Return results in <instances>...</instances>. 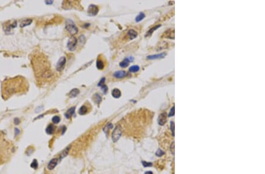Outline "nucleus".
Segmentation results:
<instances>
[{
	"label": "nucleus",
	"mask_w": 265,
	"mask_h": 174,
	"mask_svg": "<svg viewBox=\"0 0 265 174\" xmlns=\"http://www.w3.org/2000/svg\"><path fill=\"white\" fill-rule=\"evenodd\" d=\"M27 89V84L24 77L17 76L6 80L2 83V97L4 99H7L12 95L23 93Z\"/></svg>",
	"instance_id": "obj_1"
},
{
	"label": "nucleus",
	"mask_w": 265,
	"mask_h": 174,
	"mask_svg": "<svg viewBox=\"0 0 265 174\" xmlns=\"http://www.w3.org/2000/svg\"><path fill=\"white\" fill-rule=\"evenodd\" d=\"M66 29L68 32L71 35H74L78 32L77 27H76L75 24L72 20L68 19L66 23Z\"/></svg>",
	"instance_id": "obj_2"
},
{
	"label": "nucleus",
	"mask_w": 265,
	"mask_h": 174,
	"mask_svg": "<svg viewBox=\"0 0 265 174\" xmlns=\"http://www.w3.org/2000/svg\"><path fill=\"white\" fill-rule=\"evenodd\" d=\"M122 134V128L120 125H117L112 133V140L114 142H117Z\"/></svg>",
	"instance_id": "obj_3"
},
{
	"label": "nucleus",
	"mask_w": 265,
	"mask_h": 174,
	"mask_svg": "<svg viewBox=\"0 0 265 174\" xmlns=\"http://www.w3.org/2000/svg\"><path fill=\"white\" fill-rule=\"evenodd\" d=\"M77 40L75 37H71L69 39L67 42V47L69 51H74L77 45Z\"/></svg>",
	"instance_id": "obj_4"
},
{
	"label": "nucleus",
	"mask_w": 265,
	"mask_h": 174,
	"mask_svg": "<svg viewBox=\"0 0 265 174\" xmlns=\"http://www.w3.org/2000/svg\"><path fill=\"white\" fill-rule=\"evenodd\" d=\"M66 63V57L63 56L60 57V59L58 60L57 65H56V70L58 72L62 71L64 68L65 65Z\"/></svg>",
	"instance_id": "obj_5"
},
{
	"label": "nucleus",
	"mask_w": 265,
	"mask_h": 174,
	"mask_svg": "<svg viewBox=\"0 0 265 174\" xmlns=\"http://www.w3.org/2000/svg\"><path fill=\"white\" fill-rule=\"evenodd\" d=\"M98 8L97 6L95 5H90L88 7L87 12L88 14L90 16H95L98 14Z\"/></svg>",
	"instance_id": "obj_6"
},
{
	"label": "nucleus",
	"mask_w": 265,
	"mask_h": 174,
	"mask_svg": "<svg viewBox=\"0 0 265 174\" xmlns=\"http://www.w3.org/2000/svg\"><path fill=\"white\" fill-rule=\"evenodd\" d=\"M167 114L166 113H163L159 116V119H158V123L160 126H163L165 124V123L167 121Z\"/></svg>",
	"instance_id": "obj_7"
},
{
	"label": "nucleus",
	"mask_w": 265,
	"mask_h": 174,
	"mask_svg": "<svg viewBox=\"0 0 265 174\" xmlns=\"http://www.w3.org/2000/svg\"><path fill=\"white\" fill-rule=\"evenodd\" d=\"M127 75V73L124 70H120V71H116L113 73V76L114 77L117 79H122L125 77Z\"/></svg>",
	"instance_id": "obj_8"
},
{
	"label": "nucleus",
	"mask_w": 265,
	"mask_h": 174,
	"mask_svg": "<svg viewBox=\"0 0 265 174\" xmlns=\"http://www.w3.org/2000/svg\"><path fill=\"white\" fill-rule=\"evenodd\" d=\"M58 163V159L57 158H53L49 162L47 165V168L49 170H53L57 166Z\"/></svg>",
	"instance_id": "obj_9"
},
{
	"label": "nucleus",
	"mask_w": 265,
	"mask_h": 174,
	"mask_svg": "<svg viewBox=\"0 0 265 174\" xmlns=\"http://www.w3.org/2000/svg\"><path fill=\"white\" fill-rule=\"evenodd\" d=\"M166 55V53H161L160 54H157V55H150L148 56L147 57V58L148 59H160V58H163L165 57V56Z\"/></svg>",
	"instance_id": "obj_10"
},
{
	"label": "nucleus",
	"mask_w": 265,
	"mask_h": 174,
	"mask_svg": "<svg viewBox=\"0 0 265 174\" xmlns=\"http://www.w3.org/2000/svg\"><path fill=\"white\" fill-rule=\"evenodd\" d=\"M16 27H17V22H16V21H12V23L10 22V24H8L6 28L4 29V31H5L7 33H8L10 31V30L15 28Z\"/></svg>",
	"instance_id": "obj_11"
},
{
	"label": "nucleus",
	"mask_w": 265,
	"mask_h": 174,
	"mask_svg": "<svg viewBox=\"0 0 265 174\" xmlns=\"http://www.w3.org/2000/svg\"><path fill=\"white\" fill-rule=\"evenodd\" d=\"M75 109H76V107H73L69 109V110L66 112V113H65V117L68 119H70V118L73 116V115L74 114Z\"/></svg>",
	"instance_id": "obj_12"
},
{
	"label": "nucleus",
	"mask_w": 265,
	"mask_h": 174,
	"mask_svg": "<svg viewBox=\"0 0 265 174\" xmlns=\"http://www.w3.org/2000/svg\"><path fill=\"white\" fill-rule=\"evenodd\" d=\"M111 94L113 97L115 99H118L121 97V93L120 90L118 89H114L111 92Z\"/></svg>",
	"instance_id": "obj_13"
},
{
	"label": "nucleus",
	"mask_w": 265,
	"mask_h": 174,
	"mask_svg": "<svg viewBox=\"0 0 265 174\" xmlns=\"http://www.w3.org/2000/svg\"><path fill=\"white\" fill-rule=\"evenodd\" d=\"M80 93V90L78 89H73V90H71L69 93V96L71 98L76 97Z\"/></svg>",
	"instance_id": "obj_14"
},
{
	"label": "nucleus",
	"mask_w": 265,
	"mask_h": 174,
	"mask_svg": "<svg viewBox=\"0 0 265 174\" xmlns=\"http://www.w3.org/2000/svg\"><path fill=\"white\" fill-rule=\"evenodd\" d=\"M127 34H128L130 39H133L136 38L137 37V32L134 29L129 30Z\"/></svg>",
	"instance_id": "obj_15"
},
{
	"label": "nucleus",
	"mask_w": 265,
	"mask_h": 174,
	"mask_svg": "<svg viewBox=\"0 0 265 174\" xmlns=\"http://www.w3.org/2000/svg\"><path fill=\"white\" fill-rule=\"evenodd\" d=\"M33 21L31 19H24L23 21H21V22L20 23V27L23 28V27H25L26 26L30 25L31 24Z\"/></svg>",
	"instance_id": "obj_16"
},
{
	"label": "nucleus",
	"mask_w": 265,
	"mask_h": 174,
	"mask_svg": "<svg viewBox=\"0 0 265 174\" xmlns=\"http://www.w3.org/2000/svg\"><path fill=\"white\" fill-rule=\"evenodd\" d=\"M93 100H94V101L96 103V104H99L100 103H101V100H102V97H101V96H100V95L97 94V93H96V94H95L94 95Z\"/></svg>",
	"instance_id": "obj_17"
},
{
	"label": "nucleus",
	"mask_w": 265,
	"mask_h": 174,
	"mask_svg": "<svg viewBox=\"0 0 265 174\" xmlns=\"http://www.w3.org/2000/svg\"><path fill=\"white\" fill-rule=\"evenodd\" d=\"M129 63H130L129 59L127 58H126V59H124L122 62H121L120 63L119 65L120 67H123V68H125V67H127L128 65H129Z\"/></svg>",
	"instance_id": "obj_18"
},
{
	"label": "nucleus",
	"mask_w": 265,
	"mask_h": 174,
	"mask_svg": "<svg viewBox=\"0 0 265 174\" xmlns=\"http://www.w3.org/2000/svg\"><path fill=\"white\" fill-rule=\"evenodd\" d=\"M96 66H97V67L98 69H99V70L103 69V68L104 67V64L103 61V60L101 59H98L97 60V62H96Z\"/></svg>",
	"instance_id": "obj_19"
},
{
	"label": "nucleus",
	"mask_w": 265,
	"mask_h": 174,
	"mask_svg": "<svg viewBox=\"0 0 265 174\" xmlns=\"http://www.w3.org/2000/svg\"><path fill=\"white\" fill-rule=\"evenodd\" d=\"M46 133H47L48 134H52L54 133V126L52 124L48 125L47 127V128H46Z\"/></svg>",
	"instance_id": "obj_20"
},
{
	"label": "nucleus",
	"mask_w": 265,
	"mask_h": 174,
	"mask_svg": "<svg viewBox=\"0 0 265 174\" xmlns=\"http://www.w3.org/2000/svg\"><path fill=\"white\" fill-rule=\"evenodd\" d=\"M87 111H88L87 107L85 106H82L81 107H80V109H79V114H80V115H84L87 113Z\"/></svg>",
	"instance_id": "obj_21"
},
{
	"label": "nucleus",
	"mask_w": 265,
	"mask_h": 174,
	"mask_svg": "<svg viewBox=\"0 0 265 174\" xmlns=\"http://www.w3.org/2000/svg\"><path fill=\"white\" fill-rule=\"evenodd\" d=\"M145 18V14L143 12H140L136 18V22H139Z\"/></svg>",
	"instance_id": "obj_22"
},
{
	"label": "nucleus",
	"mask_w": 265,
	"mask_h": 174,
	"mask_svg": "<svg viewBox=\"0 0 265 174\" xmlns=\"http://www.w3.org/2000/svg\"><path fill=\"white\" fill-rule=\"evenodd\" d=\"M160 27H161V25H157V26H156V27H153V28H152L151 29H150L149 30V31L148 32H147V34H146V37H148V36H149V35H151V34H153V32H154V31H155V30L159 28Z\"/></svg>",
	"instance_id": "obj_23"
},
{
	"label": "nucleus",
	"mask_w": 265,
	"mask_h": 174,
	"mask_svg": "<svg viewBox=\"0 0 265 174\" xmlns=\"http://www.w3.org/2000/svg\"><path fill=\"white\" fill-rule=\"evenodd\" d=\"M139 70H140V67H139L138 65L132 66H131L129 68V71L130 72H133V73L137 72Z\"/></svg>",
	"instance_id": "obj_24"
},
{
	"label": "nucleus",
	"mask_w": 265,
	"mask_h": 174,
	"mask_svg": "<svg viewBox=\"0 0 265 174\" xmlns=\"http://www.w3.org/2000/svg\"><path fill=\"white\" fill-rule=\"evenodd\" d=\"M113 127V126L112 124L109 123V124H108L107 125V126H105V127L104 128L103 131H104V133H105V134H107L108 133V131L110 130V129L112 128Z\"/></svg>",
	"instance_id": "obj_25"
},
{
	"label": "nucleus",
	"mask_w": 265,
	"mask_h": 174,
	"mask_svg": "<svg viewBox=\"0 0 265 174\" xmlns=\"http://www.w3.org/2000/svg\"><path fill=\"white\" fill-rule=\"evenodd\" d=\"M69 148H70V147H69L67 148L66 149H64V150L62 152L61 154L60 155V159H63L64 157H65V156H67V155L68 154V153H69Z\"/></svg>",
	"instance_id": "obj_26"
},
{
	"label": "nucleus",
	"mask_w": 265,
	"mask_h": 174,
	"mask_svg": "<svg viewBox=\"0 0 265 174\" xmlns=\"http://www.w3.org/2000/svg\"><path fill=\"white\" fill-rule=\"evenodd\" d=\"M38 162H37V161L35 159H34L33 161L32 162V163L31 164V167L32 168H33V169H36L37 168H38Z\"/></svg>",
	"instance_id": "obj_27"
},
{
	"label": "nucleus",
	"mask_w": 265,
	"mask_h": 174,
	"mask_svg": "<svg viewBox=\"0 0 265 174\" xmlns=\"http://www.w3.org/2000/svg\"><path fill=\"white\" fill-rule=\"evenodd\" d=\"M61 119L60 117H58V116H54V117H53V119H52V121H53V123L54 124H58L60 123Z\"/></svg>",
	"instance_id": "obj_28"
},
{
	"label": "nucleus",
	"mask_w": 265,
	"mask_h": 174,
	"mask_svg": "<svg viewBox=\"0 0 265 174\" xmlns=\"http://www.w3.org/2000/svg\"><path fill=\"white\" fill-rule=\"evenodd\" d=\"M164 154H165L164 152L163 151H162L161 149H159L157 151V152H156V155H157V156H161L162 155H164Z\"/></svg>",
	"instance_id": "obj_29"
},
{
	"label": "nucleus",
	"mask_w": 265,
	"mask_h": 174,
	"mask_svg": "<svg viewBox=\"0 0 265 174\" xmlns=\"http://www.w3.org/2000/svg\"><path fill=\"white\" fill-rule=\"evenodd\" d=\"M105 77H103V78L101 79L100 80L99 83H98V86L101 87V86L104 85V84H104V83H105Z\"/></svg>",
	"instance_id": "obj_30"
},
{
	"label": "nucleus",
	"mask_w": 265,
	"mask_h": 174,
	"mask_svg": "<svg viewBox=\"0 0 265 174\" xmlns=\"http://www.w3.org/2000/svg\"><path fill=\"white\" fill-rule=\"evenodd\" d=\"M170 129L172 130V135L174 136V124L173 121H171L170 123Z\"/></svg>",
	"instance_id": "obj_31"
},
{
	"label": "nucleus",
	"mask_w": 265,
	"mask_h": 174,
	"mask_svg": "<svg viewBox=\"0 0 265 174\" xmlns=\"http://www.w3.org/2000/svg\"><path fill=\"white\" fill-rule=\"evenodd\" d=\"M142 164L144 167H149V166H152V163L151 162H148L146 161H142Z\"/></svg>",
	"instance_id": "obj_32"
},
{
	"label": "nucleus",
	"mask_w": 265,
	"mask_h": 174,
	"mask_svg": "<svg viewBox=\"0 0 265 174\" xmlns=\"http://www.w3.org/2000/svg\"><path fill=\"white\" fill-rule=\"evenodd\" d=\"M174 115V106H173V107L172 108V109L170 110L169 116V117H172V116H173Z\"/></svg>",
	"instance_id": "obj_33"
},
{
	"label": "nucleus",
	"mask_w": 265,
	"mask_h": 174,
	"mask_svg": "<svg viewBox=\"0 0 265 174\" xmlns=\"http://www.w3.org/2000/svg\"><path fill=\"white\" fill-rule=\"evenodd\" d=\"M101 89H102L103 92V93H106L107 92V90H108L107 86L105 85V84H104V85L101 86Z\"/></svg>",
	"instance_id": "obj_34"
},
{
	"label": "nucleus",
	"mask_w": 265,
	"mask_h": 174,
	"mask_svg": "<svg viewBox=\"0 0 265 174\" xmlns=\"http://www.w3.org/2000/svg\"><path fill=\"white\" fill-rule=\"evenodd\" d=\"M79 38H80L79 39L80 42L82 43V44H84V41H85V37H84L83 35H81V37H80Z\"/></svg>",
	"instance_id": "obj_35"
},
{
	"label": "nucleus",
	"mask_w": 265,
	"mask_h": 174,
	"mask_svg": "<svg viewBox=\"0 0 265 174\" xmlns=\"http://www.w3.org/2000/svg\"><path fill=\"white\" fill-rule=\"evenodd\" d=\"M14 123H15V124L16 125H18L20 124V120H19V119H18V118H15V119H14Z\"/></svg>",
	"instance_id": "obj_36"
},
{
	"label": "nucleus",
	"mask_w": 265,
	"mask_h": 174,
	"mask_svg": "<svg viewBox=\"0 0 265 174\" xmlns=\"http://www.w3.org/2000/svg\"><path fill=\"white\" fill-rule=\"evenodd\" d=\"M170 149H171V151H172V153L174 154V142H173L172 144V146H171V147H170Z\"/></svg>",
	"instance_id": "obj_37"
},
{
	"label": "nucleus",
	"mask_w": 265,
	"mask_h": 174,
	"mask_svg": "<svg viewBox=\"0 0 265 174\" xmlns=\"http://www.w3.org/2000/svg\"><path fill=\"white\" fill-rule=\"evenodd\" d=\"M20 133V130L18 128H15V136H17V135L19 134Z\"/></svg>",
	"instance_id": "obj_38"
},
{
	"label": "nucleus",
	"mask_w": 265,
	"mask_h": 174,
	"mask_svg": "<svg viewBox=\"0 0 265 174\" xmlns=\"http://www.w3.org/2000/svg\"><path fill=\"white\" fill-rule=\"evenodd\" d=\"M46 4H51L53 3V1H46Z\"/></svg>",
	"instance_id": "obj_39"
},
{
	"label": "nucleus",
	"mask_w": 265,
	"mask_h": 174,
	"mask_svg": "<svg viewBox=\"0 0 265 174\" xmlns=\"http://www.w3.org/2000/svg\"><path fill=\"white\" fill-rule=\"evenodd\" d=\"M145 174H153V172L151 171H147L145 172Z\"/></svg>",
	"instance_id": "obj_40"
},
{
	"label": "nucleus",
	"mask_w": 265,
	"mask_h": 174,
	"mask_svg": "<svg viewBox=\"0 0 265 174\" xmlns=\"http://www.w3.org/2000/svg\"><path fill=\"white\" fill-rule=\"evenodd\" d=\"M66 128L65 127H64V129L63 130V134H64L65 133V131H66Z\"/></svg>",
	"instance_id": "obj_41"
}]
</instances>
